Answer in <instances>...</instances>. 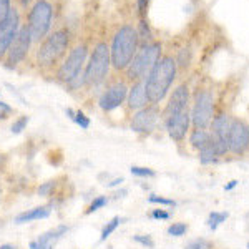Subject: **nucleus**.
Instances as JSON below:
<instances>
[{"label":"nucleus","mask_w":249,"mask_h":249,"mask_svg":"<svg viewBox=\"0 0 249 249\" xmlns=\"http://www.w3.org/2000/svg\"><path fill=\"white\" fill-rule=\"evenodd\" d=\"M199 161L203 164H211V163L218 161V156H216V153L213 151V148L210 144H208L206 148H203V150H199Z\"/></svg>","instance_id":"26"},{"label":"nucleus","mask_w":249,"mask_h":249,"mask_svg":"<svg viewBox=\"0 0 249 249\" xmlns=\"http://www.w3.org/2000/svg\"><path fill=\"white\" fill-rule=\"evenodd\" d=\"M228 219V213H218V211H213L210 214V218H208V226H210L211 231H216L218 230V226L221 223H224V221Z\"/></svg>","instance_id":"24"},{"label":"nucleus","mask_w":249,"mask_h":249,"mask_svg":"<svg viewBox=\"0 0 249 249\" xmlns=\"http://www.w3.org/2000/svg\"><path fill=\"white\" fill-rule=\"evenodd\" d=\"M148 5H150V0H136V7H138V14L140 17H144L148 12Z\"/></svg>","instance_id":"37"},{"label":"nucleus","mask_w":249,"mask_h":249,"mask_svg":"<svg viewBox=\"0 0 249 249\" xmlns=\"http://www.w3.org/2000/svg\"><path fill=\"white\" fill-rule=\"evenodd\" d=\"M190 124H191V113L188 110L183 111L181 115L164 122L168 135H170V138L175 140V142H183V140L186 138L188 131H190Z\"/></svg>","instance_id":"15"},{"label":"nucleus","mask_w":249,"mask_h":249,"mask_svg":"<svg viewBox=\"0 0 249 249\" xmlns=\"http://www.w3.org/2000/svg\"><path fill=\"white\" fill-rule=\"evenodd\" d=\"M14 113V108H12L9 103L5 102H0V120H5Z\"/></svg>","instance_id":"36"},{"label":"nucleus","mask_w":249,"mask_h":249,"mask_svg":"<svg viewBox=\"0 0 249 249\" xmlns=\"http://www.w3.org/2000/svg\"><path fill=\"white\" fill-rule=\"evenodd\" d=\"M108 204V198L107 196H96V198L91 201L90 204H88V208H87V211H85V214H91V213H95V211H98V210H102L103 206H107Z\"/></svg>","instance_id":"27"},{"label":"nucleus","mask_w":249,"mask_h":249,"mask_svg":"<svg viewBox=\"0 0 249 249\" xmlns=\"http://www.w3.org/2000/svg\"><path fill=\"white\" fill-rule=\"evenodd\" d=\"M20 30V14L15 7H12L9 15L0 23V60L5 58L7 52L15 40Z\"/></svg>","instance_id":"11"},{"label":"nucleus","mask_w":249,"mask_h":249,"mask_svg":"<svg viewBox=\"0 0 249 249\" xmlns=\"http://www.w3.org/2000/svg\"><path fill=\"white\" fill-rule=\"evenodd\" d=\"M148 98H146V91H144V80L135 82L133 85L128 88V96H126V105L128 110L131 111H138L142 108L148 107Z\"/></svg>","instance_id":"16"},{"label":"nucleus","mask_w":249,"mask_h":249,"mask_svg":"<svg viewBox=\"0 0 249 249\" xmlns=\"http://www.w3.org/2000/svg\"><path fill=\"white\" fill-rule=\"evenodd\" d=\"M130 170H131V173H133L135 176H140V178H153V176H156L155 170H151V168H144V166H131Z\"/></svg>","instance_id":"31"},{"label":"nucleus","mask_w":249,"mask_h":249,"mask_svg":"<svg viewBox=\"0 0 249 249\" xmlns=\"http://www.w3.org/2000/svg\"><path fill=\"white\" fill-rule=\"evenodd\" d=\"M231 122H232V120L226 113H221L218 116H214V118H213V131H211V135L214 136V138H218V140L228 142V135H230Z\"/></svg>","instance_id":"19"},{"label":"nucleus","mask_w":249,"mask_h":249,"mask_svg":"<svg viewBox=\"0 0 249 249\" xmlns=\"http://www.w3.org/2000/svg\"><path fill=\"white\" fill-rule=\"evenodd\" d=\"M10 0H0V23L5 20V17L9 15L10 12Z\"/></svg>","instance_id":"35"},{"label":"nucleus","mask_w":249,"mask_h":249,"mask_svg":"<svg viewBox=\"0 0 249 249\" xmlns=\"http://www.w3.org/2000/svg\"><path fill=\"white\" fill-rule=\"evenodd\" d=\"M160 113L158 107L156 105H148L142 108V110L135 111V115L131 116L130 122V128L135 131V133H151V131L156 130L160 122Z\"/></svg>","instance_id":"10"},{"label":"nucleus","mask_w":249,"mask_h":249,"mask_svg":"<svg viewBox=\"0 0 249 249\" xmlns=\"http://www.w3.org/2000/svg\"><path fill=\"white\" fill-rule=\"evenodd\" d=\"M190 143L196 150H203L211 143V133L206 130H201V128H195L190 135Z\"/></svg>","instance_id":"20"},{"label":"nucleus","mask_w":249,"mask_h":249,"mask_svg":"<svg viewBox=\"0 0 249 249\" xmlns=\"http://www.w3.org/2000/svg\"><path fill=\"white\" fill-rule=\"evenodd\" d=\"M136 34H138V40L142 45H148V43L153 42V34H151V29L150 25H148L144 20H142L138 25V29H136Z\"/></svg>","instance_id":"22"},{"label":"nucleus","mask_w":249,"mask_h":249,"mask_svg":"<svg viewBox=\"0 0 249 249\" xmlns=\"http://www.w3.org/2000/svg\"><path fill=\"white\" fill-rule=\"evenodd\" d=\"M2 163H3V156L0 155V166H2Z\"/></svg>","instance_id":"42"},{"label":"nucleus","mask_w":249,"mask_h":249,"mask_svg":"<svg viewBox=\"0 0 249 249\" xmlns=\"http://www.w3.org/2000/svg\"><path fill=\"white\" fill-rule=\"evenodd\" d=\"M71 35L67 29L55 30L45 37L37 50V65L42 70H52L63 62L67 50L70 48Z\"/></svg>","instance_id":"3"},{"label":"nucleus","mask_w":249,"mask_h":249,"mask_svg":"<svg viewBox=\"0 0 249 249\" xmlns=\"http://www.w3.org/2000/svg\"><path fill=\"white\" fill-rule=\"evenodd\" d=\"M161 52H163V47L160 42H151L148 45H143L136 52V55L131 60V63L128 65L126 71V78L130 82H140V80H144L146 75L151 71L158 60L161 58Z\"/></svg>","instance_id":"5"},{"label":"nucleus","mask_w":249,"mask_h":249,"mask_svg":"<svg viewBox=\"0 0 249 249\" xmlns=\"http://www.w3.org/2000/svg\"><path fill=\"white\" fill-rule=\"evenodd\" d=\"M68 231V226L65 224H60V226L53 228L50 231H45L43 234H40L37 239V248L38 249H53V244L62 238L63 234H67Z\"/></svg>","instance_id":"18"},{"label":"nucleus","mask_w":249,"mask_h":249,"mask_svg":"<svg viewBox=\"0 0 249 249\" xmlns=\"http://www.w3.org/2000/svg\"><path fill=\"white\" fill-rule=\"evenodd\" d=\"M124 181V178H115L113 181H110V183H107V188H115V186H120Z\"/></svg>","instance_id":"39"},{"label":"nucleus","mask_w":249,"mask_h":249,"mask_svg":"<svg viewBox=\"0 0 249 249\" xmlns=\"http://www.w3.org/2000/svg\"><path fill=\"white\" fill-rule=\"evenodd\" d=\"M188 103H190V88H188L186 83H181V85L173 90L170 100L166 103V108H164V111L161 113L163 120L168 122V120L181 115L183 111L188 110Z\"/></svg>","instance_id":"14"},{"label":"nucleus","mask_w":249,"mask_h":249,"mask_svg":"<svg viewBox=\"0 0 249 249\" xmlns=\"http://www.w3.org/2000/svg\"><path fill=\"white\" fill-rule=\"evenodd\" d=\"M151 218L153 219H170L171 218V214L168 211H164V210H153L151 211Z\"/></svg>","instance_id":"38"},{"label":"nucleus","mask_w":249,"mask_h":249,"mask_svg":"<svg viewBox=\"0 0 249 249\" xmlns=\"http://www.w3.org/2000/svg\"><path fill=\"white\" fill-rule=\"evenodd\" d=\"M128 96V85L124 82H115L111 85H108L103 93L98 98V105L103 111L110 113V111L116 110L126 102Z\"/></svg>","instance_id":"12"},{"label":"nucleus","mask_w":249,"mask_h":249,"mask_svg":"<svg viewBox=\"0 0 249 249\" xmlns=\"http://www.w3.org/2000/svg\"><path fill=\"white\" fill-rule=\"evenodd\" d=\"M30 45H32V37H30L29 29H27V25L20 27L17 37L12 42L9 52H7V55H5V65L9 68L18 67L20 63L27 58V55H29Z\"/></svg>","instance_id":"9"},{"label":"nucleus","mask_w":249,"mask_h":249,"mask_svg":"<svg viewBox=\"0 0 249 249\" xmlns=\"http://www.w3.org/2000/svg\"><path fill=\"white\" fill-rule=\"evenodd\" d=\"M188 231V224L184 223H173L170 228H168V234L173 236V238H179V236H184Z\"/></svg>","instance_id":"29"},{"label":"nucleus","mask_w":249,"mask_h":249,"mask_svg":"<svg viewBox=\"0 0 249 249\" xmlns=\"http://www.w3.org/2000/svg\"><path fill=\"white\" fill-rule=\"evenodd\" d=\"M210 248V243L206 239L199 238V239H193L191 243H188L184 249H208Z\"/></svg>","instance_id":"34"},{"label":"nucleus","mask_w":249,"mask_h":249,"mask_svg":"<svg viewBox=\"0 0 249 249\" xmlns=\"http://www.w3.org/2000/svg\"><path fill=\"white\" fill-rule=\"evenodd\" d=\"M248 249H249V243H248Z\"/></svg>","instance_id":"43"},{"label":"nucleus","mask_w":249,"mask_h":249,"mask_svg":"<svg viewBox=\"0 0 249 249\" xmlns=\"http://www.w3.org/2000/svg\"><path fill=\"white\" fill-rule=\"evenodd\" d=\"M176 71H178V67H176L175 58L170 55L161 57L151 68V71L144 78V91L151 105H158L164 100L176 78Z\"/></svg>","instance_id":"1"},{"label":"nucleus","mask_w":249,"mask_h":249,"mask_svg":"<svg viewBox=\"0 0 249 249\" xmlns=\"http://www.w3.org/2000/svg\"><path fill=\"white\" fill-rule=\"evenodd\" d=\"M87 57H88V45L87 43H78L70 50V53L63 58V62L60 63L57 68L55 77L60 83L63 85H70L75 78H78L82 75L83 67L87 65Z\"/></svg>","instance_id":"7"},{"label":"nucleus","mask_w":249,"mask_h":249,"mask_svg":"<svg viewBox=\"0 0 249 249\" xmlns=\"http://www.w3.org/2000/svg\"><path fill=\"white\" fill-rule=\"evenodd\" d=\"M213 113H214V96L208 90L198 91L191 110V124L195 128L206 130V126H210L213 122Z\"/></svg>","instance_id":"8"},{"label":"nucleus","mask_w":249,"mask_h":249,"mask_svg":"<svg viewBox=\"0 0 249 249\" xmlns=\"http://www.w3.org/2000/svg\"><path fill=\"white\" fill-rule=\"evenodd\" d=\"M148 201L153 203V204H163V206H176V201L168 199V198H163V196H158V195H150Z\"/></svg>","instance_id":"33"},{"label":"nucleus","mask_w":249,"mask_h":249,"mask_svg":"<svg viewBox=\"0 0 249 249\" xmlns=\"http://www.w3.org/2000/svg\"><path fill=\"white\" fill-rule=\"evenodd\" d=\"M65 113L70 116L80 128H83V130H88V128H90V118H88L82 110H71V108H67Z\"/></svg>","instance_id":"21"},{"label":"nucleus","mask_w":249,"mask_h":249,"mask_svg":"<svg viewBox=\"0 0 249 249\" xmlns=\"http://www.w3.org/2000/svg\"><path fill=\"white\" fill-rule=\"evenodd\" d=\"M238 184H239L238 179H232V181H230V183L226 184V186H224V191H231L232 188H236V186H238Z\"/></svg>","instance_id":"40"},{"label":"nucleus","mask_w":249,"mask_h":249,"mask_svg":"<svg viewBox=\"0 0 249 249\" xmlns=\"http://www.w3.org/2000/svg\"><path fill=\"white\" fill-rule=\"evenodd\" d=\"M111 68L110 58V47L107 42H98L93 47V52L90 55V60L85 65L83 71V83L85 87H98L107 80Z\"/></svg>","instance_id":"4"},{"label":"nucleus","mask_w":249,"mask_h":249,"mask_svg":"<svg viewBox=\"0 0 249 249\" xmlns=\"http://www.w3.org/2000/svg\"><path fill=\"white\" fill-rule=\"evenodd\" d=\"M175 62H176V67H179V68H188V67H190V63H191L190 48H181V50L178 52V55H176Z\"/></svg>","instance_id":"25"},{"label":"nucleus","mask_w":249,"mask_h":249,"mask_svg":"<svg viewBox=\"0 0 249 249\" xmlns=\"http://www.w3.org/2000/svg\"><path fill=\"white\" fill-rule=\"evenodd\" d=\"M122 218H120V216H115V218H111L110 221H108V223L105 224V226H103V230H102V234H100V241H107L108 238H110V234L111 232H115L116 231V228L120 226V224H122Z\"/></svg>","instance_id":"23"},{"label":"nucleus","mask_w":249,"mask_h":249,"mask_svg":"<svg viewBox=\"0 0 249 249\" xmlns=\"http://www.w3.org/2000/svg\"><path fill=\"white\" fill-rule=\"evenodd\" d=\"M138 34L133 25H123L120 27L118 32L115 34L113 42L110 45V58H111V67L116 71L126 70L128 65L131 63V60L138 52Z\"/></svg>","instance_id":"2"},{"label":"nucleus","mask_w":249,"mask_h":249,"mask_svg":"<svg viewBox=\"0 0 249 249\" xmlns=\"http://www.w3.org/2000/svg\"><path fill=\"white\" fill-rule=\"evenodd\" d=\"M133 241L138 244H142V246H144V248H148V249L155 248V241L150 234H136V236H133Z\"/></svg>","instance_id":"32"},{"label":"nucleus","mask_w":249,"mask_h":249,"mask_svg":"<svg viewBox=\"0 0 249 249\" xmlns=\"http://www.w3.org/2000/svg\"><path fill=\"white\" fill-rule=\"evenodd\" d=\"M50 214H52V204H43V206H37V208H32V210L20 213V214L15 216V223L17 224L32 223V221L45 219Z\"/></svg>","instance_id":"17"},{"label":"nucleus","mask_w":249,"mask_h":249,"mask_svg":"<svg viewBox=\"0 0 249 249\" xmlns=\"http://www.w3.org/2000/svg\"><path fill=\"white\" fill-rule=\"evenodd\" d=\"M0 249H17V248H15L14 244H2Z\"/></svg>","instance_id":"41"},{"label":"nucleus","mask_w":249,"mask_h":249,"mask_svg":"<svg viewBox=\"0 0 249 249\" xmlns=\"http://www.w3.org/2000/svg\"><path fill=\"white\" fill-rule=\"evenodd\" d=\"M55 188H57V181H47V183H43V184H40L38 186V196H43V198H48V196H52L53 195V191H55Z\"/></svg>","instance_id":"30"},{"label":"nucleus","mask_w":249,"mask_h":249,"mask_svg":"<svg viewBox=\"0 0 249 249\" xmlns=\"http://www.w3.org/2000/svg\"><path fill=\"white\" fill-rule=\"evenodd\" d=\"M27 124H29V116H27V115L18 116L17 120H14V123H12V126H10L12 133H14V135L22 133V131L27 128Z\"/></svg>","instance_id":"28"},{"label":"nucleus","mask_w":249,"mask_h":249,"mask_svg":"<svg viewBox=\"0 0 249 249\" xmlns=\"http://www.w3.org/2000/svg\"><path fill=\"white\" fill-rule=\"evenodd\" d=\"M228 146L234 155H244L249 150V124L243 120H232L230 135H228Z\"/></svg>","instance_id":"13"},{"label":"nucleus","mask_w":249,"mask_h":249,"mask_svg":"<svg viewBox=\"0 0 249 249\" xmlns=\"http://www.w3.org/2000/svg\"><path fill=\"white\" fill-rule=\"evenodd\" d=\"M53 7L48 0H37L29 12L27 29L30 32L32 42H42L52 29Z\"/></svg>","instance_id":"6"}]
</instances>
